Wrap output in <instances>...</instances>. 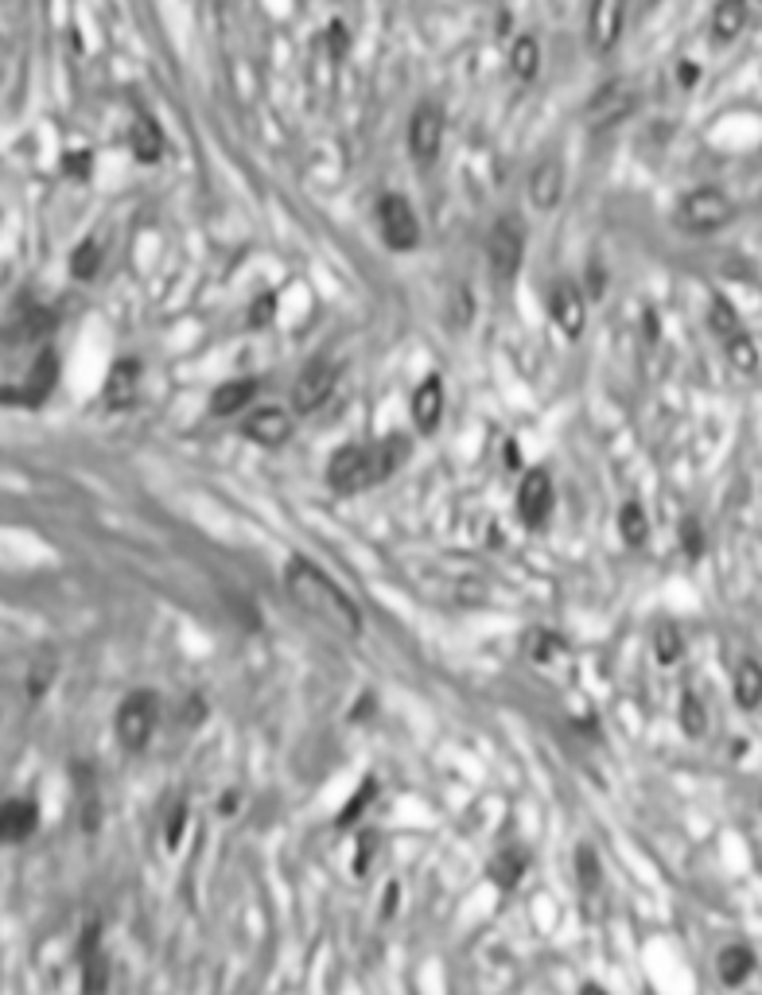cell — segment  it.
<instances>
[{"label": "cell", "mask_w": 762, "mask_h": 995, "mask_svg": "<svg viewBox=\"0 0 762 995\" xmlns=\"http://www.w3.org/2000/svg\"><path fill=\"white\" fill-rule=\"evenodd\" d=\"M677 716H680V732L689 735V739H700V735L708 732V712H705V704H700L697 692H685V696H680Z\"/></svg>", "instance_id": "27"}, {"label": "cell", "mask_w": 762, "mask_h": 995, "mask_svg": "<svg viewBox=\"0 0 762 995\" xmlns=\"http://www.w3.org/2000/svg\"><path fill=\"white\" fill-rule=\"evenodd\" d=\"M401 459H405L401 440H382V444H369V447H358V444L339 447L328 463V483L335 494L369 490V486L386 483Z\"/></svg>", "instance_id": "2"}, {"label": "cell", "mask_w": 762, "mask_h": 995, "mask_svg": "<svg viewBox=\"0 0 762 995\" xmlns=\"http://www.w3.org/2000/svg\"><path fill=\"white\" fill-rule=\"evenodd\" d=\"M716 972H720V980L728 987H739L754 972V953L747 945H728L716 956Z\"/></svg>", "instance_id": "22"}, {"label": "cell", "mask_w": 762, "mask_h": 995, "mask_svg": "<svg viewBox=\"0 0 762 995\" xmlns=\"http://www.w3.org/2000/svg\"><path fill=\"white\" fill-rule=\"evenodd\" d=\"M140 386V363L137 358H117L106 381V404L109 409H129Z\"/></svg>", "instance_id": "19"}, {"label": "cell", "mask_w": 762, "mask_h": 995, "mask_svg": "<svg viewBox=\"0 0 762 995\" xmlns=\"http://www.w3.org/2000/svg\"><path fill=\"white\" fill-rule=\"evenodd\" d=\"M203 720V700H187V707H183V724H198Z\"/></svg>", "instance_id": "45"}, {"label": "cell", "mask_w": 762, "mask_h": 995, "mask_svg": "<svg viewBox=\"0 0 762 995\" xmlns=\"http://www.w3.org/2000/svg\"><path fill=\"white\" fill-rule=\"evenodd\" d=\"M440 144H443V109L432 106V101H420L417 113L409 121V152L417 164H432L440 156Z\"/></svg>", "instance_id": "7"}, {"label": "cell", "mask_w": 762, "mask_h": 995, "mask_svg": "<svg viewBox=\"0 0 762 995\" xmlns=\"http://www.w3.org/2000/svg\"><path fill=\"white\" fill-rule=\"evenodd\" d=\"M728 358H731V366H736V370H743V374H751V370H759V346L751 343V335H747V331H739L736 338H728Z\"/></svg>", "instance_id": "31"}, {"label": "cell", "mask_w": 762, "mask_h": 995, "mask_svg": "<svg viewBox=\"0 0 762 995\" xmlns=\"http://www.w3.org/2000/svg\"><path fill=\"white\" fill-rule=\"evenodd\" d=\"M560 650H565V642H560L557 634H545V630L529 634V658H537V661H549L552 653H560Z\"/></svg>", "instance_id": "37"}, {"label": "cell", "mask_w": 762, "mask_h": 995, "mask_svg": "<svg viewBox=\"0 0 762 995\" xmlns=\"http://www.w3.org/2000/svg\"><path fill=\"white\" fill-rule=\"evenodd\" d=\"M257 397V378H234V381H222L211 397V412L214 417H234L242 412L249 401Z\"/></svg>", "instance_id": "20"}, {"label": "cell", "mask_w": 762, "mask_h": 995, "mask_svg": "<svg viewBox=\"0 0 762 995\" xmlns=\"http://www.w3.org/2000/svg\"><path fill=\"white\" fill-rule=\"evenodd\" d=\"M712 331L723 338V343H728V338H736L739 331H743V327H739L736 307H731L728 300H716V304H712Z\"/></svg>", "instance_id": "36"}, {"label": "cell", "mask_w": 762, "mask_h": 995, "mask_svg": "<svg viewBox=\"0 0 762 995\" xmlns=\"http://www.w3.org/2000/svg\"><path fill=\"white\" fill-rule=\"evenodd\" d=\"M525 867H529V856L525 852H517V847H506L498 859H494V883H498L502 890L517 887L525 875Z\"/></svg>", "instance_id": "28"}, {"label": "cell", "mask_w": 762, "mask_h": 995, "mask_svg": "<svg viewBox=\"0 0 762 995\" xmlns=\"http://www.w3.org/2000/svg\"><path fill=\"white\" fill-rule=\"evenodd\" d=\"M374 847H377L374 832H362V836H358V859H354V872H358V875H366L369 856H374Z\"/></svg>", "instance_id": "41"}, {"label": "cell", "mask_w": 762, "mask_h": 995, "mask_svg": "<svg viewBox=\"0 0 762 995\" xmlns=\"http://www.w3.org/2000/svg\"><path fill=\"white\" fill-rule=\"evenodd\" d=\"M560 195H565V167H560V160H541V164L533 167L529 175V198L537 203V210H552V206L560 203Z\"/></svg>", "instance_id": "16"}, {"label": "cell", "mask_w": 762, "mask_h": 995, "mask_svg": "<svg viewBox=\"0 0 762 995\" xmlns=\"http://www.w3.org/2000/svg\"><path fill=\"white\" fill-rule=\"evenodd\" d=\"M129 149L140 164H157V160L164 156V129H160L148 113H137L132 117V129H129Z\"/></svg>", "instance_id": "18"}, {"label": "cell", "mask_w": 762, "mask_h": 995, "mask_svg": "<svg viewBox=\"0 0 762 995\" xmlns=\"http://www.w3.org/2000/svg\"><path fill=\"white\" fill-rule=\"evenodd\" d=\"M183 824H187V805H172V813H168V832H164V840H168V847H175L183 840Z\"/></svg>", "instance_id": "38"}, {"label": "cell", "mask_w": 762, "mask_h": 995, "mask_svg": "<svg viewBox=\"0 0 762 995\" xmlns=\"http://www.w3.org/2000/svg\"><path fill=\"white\" fill-rule=\"evenodd\" d=\"M517 513H522L525 526H545L552 513V483L549 471H529L517 486Z\"/></svg>", "instance_id": "12"}, {"label": "cell", "mask_w": 762, "mask_h": 995, "mask_svg": "<svg viewBox=\"0 0 762 995\" xmlns=\"http://www.w3.org/2000/svg\"><path fill=\"white\" fill-rule=\"evenodd\" d=\"M269 315H272V296H261V304L249 307V323H254V327H265Z\"/></svg>", "instance_id": "43"}, {"label": "cell", "mask_w": 762, "mask_h": 995, "mask_svg": "<svg viewBox=\"0 0 762 995\" xmlns=\"http://www.w3.org/2000/svg\"><path fill=\"white\" fill-rule=\"evenodd\" d=\"M328 47H331V55H335V58H343L346 51H351V32H346V28L339 24V20L328 28Z\"/></svg>", "instance_id": "40"}, {"label": "cell", "mask_w": 762, "mask_h": 995, "mask_svg": "<svg viewBox=\"0 0 762 995\" xmlns=\"http://www.w3.org/2000/svg\"><path fill=\"white\" fill-rule=\"evenodd\" d=\"M486 257H491V269L494 277L509 280L517 277L522 269V257H525V234L517 218H498L486 234Z\"/></svg>", "instance_id": "5"}, {"label": "cell", "mask_w": 762, "mask_h": 995, "mask_svg": "<svg viewBox=\"0 0 762 995\" xmlns=\"http://www.w3.org/2000/svg\"><path fill=\"white\" fill-rule=\"evenodd\" d=\"M412 420L425 436H432L443 420V381L440 378H425L417 389H412Z\"/></svg>", "instance_id": "15"}, {"label": "cell", "mask_w": 762, "mask_h": 995, "mask_svg": "<svg viewBox=\"0 0 762 995\" xmlns=\"http://www.w3.org/2000/svg\"><path fill=\"white\" fill-rule=\"evenodd\" d=\"M382 910H386V918L397 910V883H389V890H386V906H382Z\"/></svg>", "instance_id": "47"}, {"label": "cell", "mask_w": 762, "mask_h": 995, "mask_svg": "<svg viewBox=\"0 0 762 995\" xmlns=\"http://www.w3.org/2000/svg\"><path fill=\"white\" fill-rule=\"evenodd\" d=\"M63 172L74 175V180H86V175H90V152H66Z\"/></svg>", "instance_id": "39"}, {"label": "cell", "mask_w": 762, "mask_h": 995, "mask_svg": "<svg viewBox=\"0 0 762 995\" xmlns=\"http://www.w3.org/2000/svg\"><path fill=\"white\" fill-rule=\"evenodd\" d=\"M374 798H377V781H374V778H366V781H362V786H358V793H354V798L343 805V813H339V829H346V824L358 821L362 809H366Z\"/></svg>", "instance_id": "34"}, {"label": "cell", "mask_w": 762, "mask_h": 995, "mask_svg": "<svg viewBox=\"0 0 762 995\" xmlns=\"http://www.w3.org/2000/svg\"><path fill=\"white\" fill-rule=\"evenodd\" d=\"M242 432L261 447H280L288 436H292V417H288L285 409H277V404H265V409L249 412Z\"/></svg>", "instance_id": "14"}, {"label": "cell", "mask_w": 762, "mask_h": 995, "mask_svg": "<svg viewBox=\"0 0 762 995\" xmlns=\"http://www.w3.org/2000/svg\"><path fill=\"white\" fill-rule=\"evenodd\" d=\"M736 218V203L720 187H697L677 203V226L689 234H712Z\"/></svg>", "instance_id": "3"}, {"label": "cell", "mask_w": 762, "mask_h": 995, "mask_svg": "<svg viewBox=\"0 0 762 995\" xmlns=\"http://www.w3.org/2000/svg\"><path fill=\"white\" fill-rule=\"evenodd\" d=\"M680 541H685V552H693V556H697V552H700V526H697V521H685V526H680Z\"/></svg>", "instance_id": "42"}, {"label": "cell", "mask_w": 762, "mask_h": 995, "mask_svg": "<svg viewBox=\"0 0 762 995\" xmlns=\"http://www.w3.org/2000/svg\"><path fill=\"white\" fill-rule=\"evenodd\" d=\"M631 109H634V90H631V86H626V83L603 86V90H599L595 98H591V106H588V129L591 132L611 129V125L623 121Z\"/></svg>", "instance_id": "13"}, {"label": "cell", "mask_w": 762, "mask_h": 995, "mask_svg": "<svg viewBox=\"0 0 762 995\" xmlns=\"http://www.w3.org/2000/svg\"><path fill=\"white\" fill-rule=\"evenodd\" d=\"M736 700H739V707L762 704V666L759 661H743V666L736 669Z\"/></svg>", "instance_id": "24"}, {"label": "cell", "mask_w": 762, "mask_h": 995, "mask_svg": "<svg viewBox=\"0 0 762 995\" xmlns=\"http://www.w3.org/2000/svg\"><path fill=\"white\" fill-rule=\"evenodd\" d=\"M580 995H607V992H603V987H599V984H588V987H583V992H580Z\"/></svg>", "instance_id": "48"}, {"label": "cell", "mask_w": 762, "mask_h": 995, "mask_svg": "<svg viewBox=\"0 0 762 995\" xmlns=\"http://www.w3.org/2000/svg\"><path fill=\"white\" fill-rule=\"evenodd\" d=\"M51 677H55V658H51V653H43V658L32 661V669H28V696L40 700L43 692H47Z\"/></svg>", "instance_id": "35"}, {"label": "cell", "mask_w": 762, "mask_h": 995, "mask_svg": "<svg viewBox=\"0 0 762 995\" xmlns=\"http://www.w3.org/2000/svg\"><path fill=\"white\" fill-rule=\"evenodd\" d=\"M623 24H626V0H591V9H588L591 51H599V55L615 51L619 35H623Z\"/></svg>", "instance_id": "8"}, {"label": "cell", "mask_w": 762, "mask_h": 995, "mask_svg": "<svg viewBox=\"0 0 762 995\" xmlns=\"http://www.w3.org/2000/svg\"><path fill=\"white\" fill-rule=\"evenodd\" d=\"M335 381H339V370H335V363H312L308 366V370L300 374V378H296V386H292V409L296 412H315V409H323V404H328V397L335 393Z\"/></svg>", "instance_id": "9"}, {"label": "cell", "mask_w": 762, "mask_h": 995, "mask_svg": "<svg viewBox=\"0 0 762 995\" xmlns=\"http://www.w3.org/2000/svg\"><path fill=\"white\" fill-rule=\"evenodd\" d=\"M40 829V805L28 798H9L4 801V813H0V832L9 844H24L32 832Z\"/></svg>", "instance_id": "17"}, {"label": "cell", "mask_w": 762, "mask_h": 995, "mask_svg": "<svg viewBox=\"0 0 762 995\" xmlns=\"http://www.w3.org/2000/svg\"><path fill=\"white\" fill-rule=\"evenodd\" d=\"M471 320H475V296H471L468 284H455L448 296V323L455 331L471 327Z\"/></svg>", "instance_id": "29"}, {"label": "cell", "mask_w": 762, "mask_h": 995, "mask_svg": "<svg viewBox=\"0 0 762 995\" xmlns=\"http://www.w3.org/2000/svg\"><path fill=\"white\" fill-rule=\"evenodd\" d=\"M509 71L522 83H533L537 71H541V43L533 40V35H517L514 47H509Z\"/></svg>", "instance_id": "23"}, {"label": "cell", "mask_w": 762, "mask_h": 995, "mask_svg": "<svg viewBox=\"0 0 762 995\" xmlns=\"http://www.w3.org/2000/svg\"><path fill=\"white\" fill-rule=\"evenodd\" d=\"M603 867H599V856H595V847L591 844H580L576 847V879H580L583 890H595L599 879H603Z\"/></svg>", "instance_id": "33"}, {"label": "cell", "mask_w": 762, "mask_h": 995, "mask_svg": "<svg viewBox=\"0 0 762 995\" xmlns=\"http://www.w3.org/2000/svg\"><path fill=\"white\" fill-rule=\"evenodd\" d=\"M285 587L292 595V603L303 610V615H312L315 623H323L328 630L343 634V638H358L362 634V610L335 580L315 567L312 560L292 556L285 567Z\"/></svg>", "instance_id": "1"}, {"label": "cell", "mask_w": 762, "mask_h": 995, "mask_svg": "<svg viewBox=\"0 0 762 995\" xmlns=\"http://www.w3.org/2000/svg\"><path fill=\"white\" fill-rule=\"evenodd\" d=\"M680 650H685V642H680V630L673 623H662L654 630V653L662 666H673V661L680 658Z\"/></svg>", "instance_id": "32"}, {"label": "cell", "mask_w": 762, "mask_h": 995, "mask_svg": "<svg viewBox=\"0 0 762 995\" xmlns=\"http://www.w3.org/2000/svg\"><path fill=\"white\" fill-rule=\"evenodd\" d=\"M549 315H552V327L568 338H580L583 335V323H588V307H583V292L576 289L572 280H560L552 284L549 292Z\"/></svg>", "instance_id": "11"}, {"label": "cell", "mask_w": 762, "mask_h": 995, "mask_svg": "<svg viewBox=\"0 0 762 995\" xmlns=\"http://www.w3.org/2000/svg\"><path fill=\"white\" fill-rule=\"evenodd\" d=\"M234 805H238V793H226V798H218V813L230 816V813H234Z\"/></svg>", "instance_id": "46"}, {"label": "cell", "mask_w": 762, "mask_h": 995, "mask_svg": "<svg viewBox=\"0 0 762 995\" xmlns=\"http://www.w3.org/2000/svg\"><path fill=\"white\" fill-rule=\"evenodd\" d=\"M377 223H382V238H386L389 249L405 253L420 241V223L412 215V206L405 203L401 195H386L377 203Z\"/></svg>", "instance_id": "6"}, {"label": "cell", "mask_w": 762, "mask_h": 995, "mask_svg": "<svg viewBox=\"0 0 762 995\" xmlns=\"http://www.w3.org/2000/svg\"><path fill=\"white\" fill-rule=\"evenodd\" d=\"M619 533H623V541L631 544V549L646 544V537H650V518H646V510H642L638 502H626L623 510H619Z\"/></svg>", "instance_id": "26"}, {"label": "cell", "mask_w": 762, "mask_h": 995, "mask_svg": "<svg viewBox=\"0 0 762 995\" xmlns=\"http://www.w3.org/2000/svg\"><path fill=\"white\" fill-rule=\"evenodd\" d=\"M747 28V4L743 0H720L712 12V40L731 43L739 40V32Z\"/></svg>", "instance_id": "21"}, {"label": "cell", "mask_w": 762, "mask_h": 995, "mask_svg": "<svg viewBox=\"0 0 762 995\" xmlns=\"http://www.w3.org/2000/svg\"><path fill=\"white\" fill-rule=\"evenodd\" d=\"M109 992V961L101 953L83 961V995H106Z\"/></svg>", "instance_id": "30"}, {"label": "cell", "mask_w": 762, "mask_h": 995, "mask_svg": "<svg viewBox=\"0 0 762 995\" xmlns=\"http://www.w3.org/2000/svg\"><path fill=\"white\" fill-rule=\"evenodd\" d=\"M101 246H98V238H86V241H78V246H74V253H71V272H74V280H94L101 272Z\"/></svg>", "instance_id": "25"}, {"label": "cell", "mask_w": 762, "mask_h": 995, "mask_svg": "<svg viewBox=\"0 0 762 995\" xmlns=\"http://www.w3.org/2000/svg\"><path fill=\"white\" fill-rule=\"evenodd\" d=\"M55 378H58V363H55V350H47L43 346L40 358H35L32 366H28L24 381H17V386H9V404H43V397L55 389Z\"/></svg>", "instance_id": "10"}, {"label": "cell", "mask_w": 762, "mask_h": 995, "mask_svg": "<svg viewBox=\"0 0 762 995\" xmlns=\"http://www.w3.org/2000/svg\"><path fill=\"white\" fill-rule=\"evenodd\" d=\"M677 75H680V78H677V83H680V86H685V90H689V86H697V75H700V66H697V63H680V66H677Z\"/></svg>", "instance_id": "44"}, {"label": "cell", "mask_w": 762, "mask_h": 995, "mask_svg": "<svg viewBox=\"0 0 762 995\" xmlns=\"http://www.w3.org/2000/svg\"><path fill=\"white\" fill-rule=\"evenodd\" d=\"M157 716H160V700L152 692L144 689L129 692L121 700V707H117V739L129 750H140L148 743V735H152V727H157Z\"/></svg>", "instance_id": "4"}]
</instances>
